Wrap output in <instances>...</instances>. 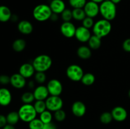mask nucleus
<instances>
[{"mask_svg":"<svg viewBox=\"0 0 130 129\" xmlns=\"http://www.w3.org/2000/svg\"><path fill=\"white\" fill-rule=\"evenodd\" d=\"M92 29L93 35L102 39L110 34L112 30V25L110 21L103 18L96 22Z\"/></svg>","mask_w":130,"mask_h":129,"instance_id":"1","label":"nucleus"},{"mask_svg":"<svg viewBox=\"0 0 130 129\" xmlns=\"http://www.w3.org/2000/svg\"><path fill=\"white\" fill-rule=\"evenodd\" d=\"M100 13L104 18L109 21H112L116 16L117 8L116 4L111 1H104L100 5Z\"/></svg>","mask_w":130,"mask_h":129,"instance_id":"2","label":"nucleus"},{"mask_svg":"<svg viewBox=\"0 0 130 129\" xmlns=\"http://www.w3.org/2000/svg\"><path fill=\"white\" fill-rule=\"evenodd\" d=\"M32 64L36 72H45L52 67V59L47 54H40L34 58Z\"/></svg>","mask_w":130,"mask_h":129,"instance_id":"3","label":"nucleus"},{"mask_svg":"<svg viewBox=\"0 0 130 129\" xmlns=\"http://www.w3.org/2000/svg\"><path fill=\"white\" fill-rule=\"evenodd\" d=\"M52 11L49 5L40 4L36 6L32 11L33 17L38 22H45L50 18Z\"/></svg>","mask_w":130,"mask_h":129,"instance_id":"4","label":"nucleus"},{"mask_svg":"<svg viewBox=\"0 0 130 129\" xmlns=\"http://www.w3.org/2000/svg\"><path fill=\"white\" fill-rule=\"evenodd\" d=\"M18 113L20 120L26 123H29L36 118L38 114L34 106L31 104H24L19 108Z\"/></svg>","mask_w":130,"mask_h":129,"instance_id":"5","label":"nucleus"},{"mask_svg":"<svg viewBox=\"0 0 130 129\" xmlns=\"http://www.w3.org/2000/svg\"><path fill=\"white\" fill-rule=\"evenodd\" d=\"M66 75L73 82H79L81 80L84 72L83 68L77 64H71L66 70Z\"/></svg>","mask_w":130,"mask_h":129,"instance_id":"6","label":"nucleus"},{"mask_svg":"<svg viewBox=\"0 0 130 129\" xmlns=\"http://www.w3.org/2000/svg\"><path fill=\"white\" fill-rule=\"evenodd\" d=\"M45 102L47 110L52 112L62 109L63 107V100L60 96H50L45 100Z\"/></svg>","mask_w":130,"mask_h":129,"instance_id":"7","label":"nucleus"},{"mask_svg":"<svg viewBox=\"0 0 130 129\" xmlns=\"http://www.w3.org/2000/svg\"><path fill=\"white\" fill-rule=\"evenodd\" d=\"M50 96H60L63 91V86L58 80L52 79L48 82L46 85Z\"/></svg>","mask_w":130,"mask_h":129,"instance_id":"8","label":"nucleus"},{"mask_svg":"<svg viewBox=\"0 0 130 129\" xmlns=\"http://www.w3.org/2000/svg\"><path fill=\"white\" fill-rule=\"evenodd\" d=\"M86 16H89L93 18L97 16L100 13V6L96 3L92 1H88L83 8Z\"/></svg>","mask_w":130,"mask_h":129,"instance_id":"9","label":"nucleus"},{"mask_svg":"<svg viewBox=\"0 0 130 129\" xmlns=\"http://www.w3.org/2000/svg\"><path fill=\"white\" fill-rule=\"evenodd\" d=\"M91 34L90 29L85 27L82 25L76 28L75 37L78 41L81 42H86L91 37Z\"/></svg>","mask_w":130,"mask_h":129,"instance_id":"10","label":"nucleus"},{"mask_svg":"<svg viewBox=\"0 0 130 129\" xmlns=\"http://www.w3.org/2000/svg\"><path fill=\"white\" fill-rule=\"evenodd\" d=\"M76 27L71 22H63L60 26V32L62 35L67 38L75 36Z\"/></svg>","mask_w":130,"mask_h":129,"instance_id":"11","label":"nucleus"},{"mask_svg":"<svg viewBox=\"0 0 130 129\" xmlns=\"http://www.w3.org/2000/svg\"><path fill=\"white\" fill-rule=\"evenodd\" d=\"M111 114L112 115L113 120L118 122L124 121L128 116L127 111L122 106H116L112 110Z\"/></svg>","mask_w":130,"mask_h":129,"instance_id":"12","label":"nucleus"},{"mask_svg":"<svg viewBox=\"0 0 130 129\" xmlns=\"http://www.w3.org/2000/svg\"><path fill=\"white\" fill-rule=\"evenodd\" d=\"M10 84L16 89H22L26 85V78L19 73H14L10 77Z\"/></svg>","mask_w":130,"mask_h":129,"instance_id":"13","label":"nucleus"},{"mask_svg":"<svg viewBox=\"0 0 130 129\" xmlns=\"http://www.w3.org/2000/svg\"><path fill=\"white\" fill-rule=\"evenodd\" d=\"M33 94L36 100H42V101H45L49 97L50 95L46 86L43 85H40L36 87L34 89Z\"/></svg>","mask_w":130,"mask_h":129,"instance_id":"14","label":"nucleus"},{"mask_svg":"<svg viewBox=\"0 0 130 129\" xmlns=\"http://www.w3.org/2000/svg\"><path fill=\"white\" fill-rule=\"evenodd\" d=\"M72 112L76 117H82L86 112V107L85 103L80 101H76L72 105Z\"/></svg>","mask_w":130,"mask_h":129,"instance_id":"15","label":"nucleus"},{"mask_svg":"<svg viewBox=\"0 0 130 129\" xmlns=\"http://www.w3.org/2000/svg\"><path fill=\"white\" fill-rule=\"evenodd\" d=\"M35 72L36 70L33 67L32 63L30 64L29 63H25L20 66L19 73L24 78H29L34 75Z\"/></svg>","mask_w":130,"mask_h":129,"instance_id":"16","label":"nucleus"},{"mask_svg":"<svg viewBox=\"0 0 130 129\" xmlns=\"http://www.w3.org/2000/svg\"><path fill=\"white\" fill-rule=\"evenodd\" d=\"M12 96L11 92L5 87L0 88V105L7 106L11 103Z\"/></svg>","mask_w":130,"mask_h":129,"instance_id":"17","label":"nucleus"},{"mask_svg":"<svg viewBox=\"0 0 130 129\" xmlns=\"http://www.w3.org/2000/svg\"><path fill=\"white\" fill-rule=\"evenodd\" d=\"M17 28L19 31L24 35L31 34L33 30V25L28 20H22L18 24Z\"/></svg>","mask_w":130,"mask_h":129,"instance_id":"18","label":"nucleus"},{"mask_svg":"<svg viewBox=\"0 0 130 129\" xmlns=\"http://www.w3.org/2000/svg\"><path fill=\"white\" fill-rule=\"evenodd\" d=\"M50 7L52 13L61 14L66 9V4L63 0H52L50 4Z\"/></svg>","mask_w":130,"mask_h":129,"instance_id":"19","label":"nucleus"},{"mask_svg":"<svg viewBox=\"0 0 130 129\" xmlns=\"http://www.w3.org/2000/svg\"><path fill=\"white\" fill-rule=\"evenodd\" d=\"M12 13L8 6L5 5L0 6V22H6L11 19Z\"/></svg>","mask_w":130,"mask_h":129,"instance_id":"20","label":"nucleus"},{"mask_svg":"<svg viewBox=\"0 0 130 129\" xmlns=\"http://www.w3.org/2000/svg\"><path fill=\"white\" fill-rule=\"evenodd\" d=\"M77 54L81 59H87L91 56V50L89 47L81 46L77 50Z\"/></svg>","mask_w":130,"mask_h":129,"instance_id":"21","label":"nucleus"},{"mask_svg":"<svg viewBox=\"0 0 130 129\" xmlns=\"http://www.w3.org/2000/svg\"><path fill=\"white\" fill-rule=\"evenodd\" d=\"M101 39V38L95 35H91V37L90 38L89 40L88 41V47L91 49H93V50H96V49H99L102 44Z\"/></svg>","mask_w":130,"mask_h":129,"instance_id":"22","label":"nucleus"},{"mask_svg":"<svg viewBox=\"0 0 130 129\" xmlns=\"http://www.w3.org/2000/svg\"><path fill=\"white\" fill-rule=\"evenodd\" d=\"M26 47V41L23 39H17L14 40L12 44V48L15 51L22 52Z\"/></svg>","mask_w":130,"mask_h":129,"instance_id":"23","label":"nucleus"},{"mask_svg":"<svg viewBox=\"0 0 130 129\" xmlns=\"http://www.w3.org/2000/svg\"><path fill=\"white\" fill-rule=\"evenodd\" d=\"M81 81L83 84H84L85 85L90 86L95 83V77L91 73H84Z\"/></svg>","mask_w":130,"mask_h":129,"instance_id":"24","label":"nucleus"},{"mask_svg":"<svg viewBox=\"0 0 130 129\" xmlns=\"http://www.w3.org/2000/svg\"><path fill=\"white\" fill-rule=\"evenodd\" d=\"M6 116L7 123L10 125H16L19 122V120H20L19 113L17 112V111H11Z\"/></svg>","mask_w":130,"mask_h":129,"instance_id":"25","label":"nucleus"},{"mask_svg":"<svg viewBox=\"0 0 130 129\" xmlns=\"http://www.w3.org/2000/svg\"><path fill=\"white\" fill-rule=\"evenodd\" d=\"M72 11V17L77 21H83L86 15L83 8H74Z\"/></svg>","mask_w":130,"mask_h":129,"instance_id":"26","label":"nucleus"},{"mask_svg":"<svg viewBox=\"0 0 130 129\" xmlns=\"http://www.w3.org/2000/svg\"><path fill=\"white\" fill-rule=\"evenodd\" d=\"M39 119L42 121V122L44 124L49 123L52 122V119H53V115L52 114V111L46 110L43 113L40 114Z\"/></svg>","mask_w":130,"mask_h":129,"instance_id":"27","label":"nucleus"},{"mask_svg":"<svg viewBox=\"0 0 130 129\" xmlns=\"http://www.w3.org/2000/svg\"><path fill=\"white\" fill-rule=\"evenodd\" d=\"M34 107L37 113L41 114L47 110L46 105L45 101H42V100H36L34 104Z\"/></svg>","mask_w":130,"mask_h":129,"instance_id":"28","label":"nucleus"},{"mask_svg":"<svg viewBox=\"0 0 130 129\" xmlns=\"http://www.w3.org/2000/svg\"><path fill=\"white\" fill-rule=\"evenodd\" d=\"M21 100L24 104H31L35 100V97L33 92H25L22 95Z\"/></svg>","mask_w":130,"mask_h":129,"instance_id":"29","label":"nucleus"},{"mask_svg":"<svg viewBox=\"0 0 130 129\" xmlns=\"http://www.w3.org/2000/svg\"><path fill=\"white\" fill-rule=\"evenodd\" d=\"M44 123L39 118H34L29 123V129H43Z\"/></svg>","mask_w":130,"mask_h":129,"instance_id":"30","label":"nucleus"},{"mask_svg":"<svg viewBox=\"0 0 130 129\" xmlns=\"http://www.w3.org/2000/svg\"><path fill=\"white\" fill-rule=\"evenodd\" d=\"M112 120L113 118L111 113L107 112V111L103 113L100 116V121H101V123H102L103 124H105V125L109 124L110 123H111Z\"/></svg>","mask_w":130,"mask_h":129,"instance_id":"31","label":"nucleus"},{"mask_svg":"<svg viewBox=\"0 0 130 129\" xmlns=\"http://www.w3.org/2000/svg\"><path fill=\"white\" fill-rule=\"evenodd\" d=\"M69 3L73 8H83L87 1L86 0H69Z\"/></svg>","mask_w":130,"mask_h":129,"instance_id":"32","label":"nucleus"},{"mask_svg":"<svg viewBox=\"0 0 130 129\" xmlns=\"http://www.w3.org/2000/svg\"><path fill=\"white\" fill-rule=\"evenodd\" d=\"M34 79L36 82L39 84L44 83L46 80V75L45 74V72H36V73L34 74Z\"/></svg>","mask_w":130,"mask_h":129,"instance_id":"33","label":"nucleus"},{"mask_svg":"<svg viewBox=\"0 0 130 129\" xmlns=\"http://www.w3.org/2000/svg\"><path fill=\"white\" fill-rule=\"evenodd\" d=\"M53 116L57 121L61 122V121H64L65 119L66 118V113L65 112L64 110L60 109V110L55 111Z\"/></svg>","mask_w":130,"mask_h":129,"instance_id":"34","label":"nucleus"},{"mask_svg":"<svg viewBox=\"0 0 130 129\" xmlns=\"http://www.w3.org/2000/svg\"><path fill=\"white\" fill-rule=\"evenodd\" d=\"M61 17L63 22H71V20L73 18L72 11L70 9L66 8L61 13Z\"/></svg>","mask_w":130,"mask_h":129,"instance_id":"35","label":"nucleus"},{"mask_svg":"<svg viewBox=\"0 0 130 129\" xmlns=\"http://www.w3.org/2000/svg\"><path fill=\"white\" fill-rule=\"evenodd\" d=\"M82 23L83 26L88 29L93 28L94 24H95L93 18L91 17H89V16H86V18L82 21Z\"/></svg>","mask_w":130,"mask_h":129,"instance_id":"36","label":"nucleus"},{"mask_svg":"<svg viewBox=\"0 0 130 129\" xmlns=\"http://www.w3.org/2000/svg\"><path fill=\"white\" fill-rule=\"evenodd\" d=\"M0 83L2 85H7L10 83V77L7 75H0Z\"/></svg>","mask_w":130,"mask_h":129,"instance_id":"37","label":"nucleus"},{"mask_svg":"<svg viewBox=\"0 0 130 129\" xmlns=\"http://www.w3.org/2000/svg\"><path fill=\"white\" fill-rule=\"evenodd\" d=\"M123 49L126 52L130 53V38L124 40L123 43Z\"/></svg>","mask_w":130,"mask_h":129,"instance_id":"38","label":"nucleus"},{"mask_svg":"<svg viewBox=\"0 0 130 129\" xmlns=\"http://www.w3.org/2000/svg\"><path fill=\"white\" fill-rule=\"evenodd\" d=\"M7 123H8L7 120H6V116L0 114V128H3Z\"/></svg>","mask_w":130,"mask_h":129,"instance_id":"39","label":"nucleus"},{"mask_svg":"<svg viewBox=\"0 0 130 129\" xmlns=\"http://www.w3.org/2000/svg\"><path fill=\"white\" fill-rule=\"evenodd\" d=\"M43 129H57V126L53 123L50 122L49 123L44 124Z\"/></svg>","mask_w":130,"mask_h":129,"instance_id":"40","label":"nucleus"},{"mask_svg":"<svg viewBox=\"0 0 130 129\" xmlns=\"http://www.w3.org/2000/svg\"><path fill=\"white\" fill-rule=\"evenodd\" d=\"M50 19L52 22H57L58 19V15L57 13H52V15L50 16Z\"/></svg>","mask_w":130,"mask_h":129,"instance_id":"41","label":"nucleus"},{"mask_svg":"<svg viewBox=\"0 0 130 129\" xmlns=\"http://www.w3.org/2000/svg\"><path fill=\"white\" fill-rule=\"evenodd\" d=\"M2 129H15V128L14 126V125L7 123Z\"/></svg>","mask_w":130,"mask_h":129,"instance_id":"42","label":"nucleus"},{"mask_svg":"<svg viewBox=\"0 0 130 129\" xmlns=\"http://www.w3.org/2000/svg\"><path fill=\"white\" fill-rule=\"evenodd\" d=\"M34 87H35V85H34V81L33 80L29 81V83H28V87H29V89H34Z\"/></svg>","mask_w":130,"mask_h":129,"instance_id":"43","label":"nucleus"},{"mask_svg":"<svg viewBox=\"0 0 130 129\" xmlns=\"http://www.w3.org/2000/svg\"><path fill=\"white\" fill-rule=\"evenodd\" d=\"M10 20L13 22H17L18 20V16H17L16 15H12V16H11V19H10Z\"/></svg>","mask_w":130,"mask_h":129,"instance_id":"44","label":"nucleus"},{"mask_svg":"<svg viewBox=\"0 0 130 129\" xmlns=\"http://www.w3.org/2000/svg\"><path fill=\"white\" fill-rule=\"evenodd\" d=\"M91 1H93V2L95 3H102L103 2V1H104L105 0H91Z\"/></svg>","mask_w":130,"mask_h":129,"instance_id":"45","label":"nucleus"},{"mask_svg":"<svg viewBox=\"0 0 130 129\" xmlns=\"http://www.w3.org/2000/svg\"><path fill=\"white\" fill-rule=\"evenodd\" d=\"M110 1H111L112 2L114 3V4H116H116H118V3H120L121 1H122V0H110Z\"/></svg>","mask_w":130,"mask_h":129,"instance_id":"46","label":"nucleus"},{"mask_svg":"<svg viewBox=\"0 0 130 129\" xmlns=\"http://www.w3.org/2000/svg\"><path fill=\"white\" fill-rule=\"evenodd\" d=\"M128 96H129V97L130 98V89L129 90V91H128Z\"/></svg>","mask_w":130,"mask_h":129,"instance_id":"47","label":"nucleus"},{"mask_svg":"<svg viewBox=\"0 0 130 129\" xmlns=\"http://www.w3.org/2000/svg\"><path fill=\"white\" fill-rule=\"evenodd\" d=\"M0 129H2V128H0Z\"/></svg>","mask_w":130,"mask_h":129,"instance_id":"48","label":"nucleus"}]
</instances>
